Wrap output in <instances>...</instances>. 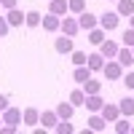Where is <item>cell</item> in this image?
<instances>
[{
  "mask_svg": "<svg viewBox=\"0 0 134 134\" xmlns=\"http://www.w3.org/2000/svg\"><path fill=\"white\" fill-rule=\"evenodd\" d=\"M131 131H134V126H131Z\"/></svg>",
  "mask_w": 134,
  "mask_h": 134,
  "instance_id": "f35d334b",
  "label": "cell"
},
{
  "mask_svg": "<svg viewBox=\"0 0 134 134\" xmlns=\"http://www.w3.org/2000/svg\"><path fill=\"white\" fill-rule=\"evenodd\" d=\"M121 81H124L126 88H131V91H134V72H124V78H121Z\"/></svg>",
  "mask_w": 134,
  "mask_h": 134,
  "instance_id": "4dcf8cb0",
  "label": "cell"
},
{
  "mask_svg": "<svg viewBox=\"0 0 134 134\" xmlns=\"http://www.w3.org/2000/svg\"><path fill=\"white\" fill-rule=\"evenodd\" d=\"M118 21H121L118 11H105V14L99 16V27H102L105 32H110V30H115V27H118Z\"/></svg>",
  "mask_w": 134,
  "mask_h": 134,
  "instance_id": "7a4b0ae2",
  "label": "cell"
},
{
  "mask_svg": "<svg viewBox=\"0 0 134 134\" xmlns=\"http://www.w3.org/2000/svg\"><path fill=\"white\" fill-rule=\"evenodd\" d=\"M115 11H118V16H131L134 14V0H118Z\"/></svg>",
  "mask_w": 134,
  "mask_h": 134,
  "instance_id": "ffe728a7",
  "label": "cell"
},
{
  "mask_svg": "<svg viewBox=\"0 0 134 134\" xmlns=\"http://www.w3.org/2000/svg\"><path fill=\"white\" fill-rule=\"evenodd\" d=\"M86 64H88V70H91V72H102V67H105V57H102V54H99V51H94V54H88V57H86Z\"/></svg>",
  "mask_w": 134,
  "mask_h": 134,
  "instance_id": "30bf717a",
  "label": "cell"
},
{
  "mask_svg": "<svg viewBox=\"0 0 134 134\" xmlns=\"http://www.w3.org/2000/svg\"><path fill=\"white\" fill-rule=\"evenodd\" d=\"M124 46H134V27H129V30H124Z\"/></svg>",
  "mask_w": 134,
  "mask_h": 134,
  "instance_id": "f1b7e54d",
  "label": "cell"
},
{
  "mask_svg": "<svg viewBox=\"0 0 134 134\" xmlns=\"http://www.w3.org/2000/svg\"><path fill=\"white\" fill-rule=\"evenodd\" d=\"M0 126H3V115H0Z\"/></svg>",
  "mask_w": 134,
  "mask_h": 134,
  "instance_id": "d590c367",
  "label": "cell"
},
{
  "mask_svg": "<svg viewBox=\"0 0 134 134\" xmlns=\"http://www.w3.org/2000/svg\"><path fill=\"white\" fill-rule=\"evenodd\" d=\"M115 59L121 62V67H131V64H134V54H131V48H129V46H124V48H118Z\"/></svg>",
  "mask_w": 134,
  "mask_h": 134,
  "instance_id": "7c38bea8",
  "label": "cell"
},
{
  "mask_svg": "<svg viewBox=\"0 0 134 134\" xmlns=\"http://www.w3.org/2000/svg\"><path fill=\"white\" fill-rule=\"evenodd\" d=\"M0 8H5V11L16 8V0H0Z\"/></svg>",
  "mask_w": 134,
  "mask_h": 134,
  "instance_id": "d6a6232c",
  "label": "cell"
},
{
  "mask_svg": "<svg viewBox=\"0 0 134 134\" xmlns=\"http://www.w3.org/2000/svg\"><path fill=\"white\" fill-rule=\"evenodd\" d=\"M57 121H59L57 110H43V113H40V124H43V129H54V126H57Z\"/></svg>",
  "mask_w": 134,
  "mask_h": 134,
  "instance_id": "8fae6325",
  "label": "cell"
},
{
  "mask_svg": "<svg viewBox=\"0 0 134 134\" xmlns=\"http://www.w3.org/2000/svg\"><path fill=\"white\" fill-rule=\"evenodd\" d=\"M118 110H121V115L131 118V115H134V97H124V99L118 102Z\"/></svg>",
  "mask_w": 134,
  "mask_h": 134,
  "instance_id": "e0dca14e",
  "label": "cell"
},
{
  "mask_svg": "<svg viewBox=\"0 0 134 134\" xmlns=\"http://www.w3.org/2000/svg\"><path fill=\"white\" fill-rule=\"evenodd\" d=\"M78 27L81 30H94V27H99V16H94V14H88V11H83V14H78Z\"/></svg>",
  "mask_w": 134,
  "mask_h": 134,
  "instance_id": "8992f818",
  "label": "cell"
},
{
  "mask_svg": "<svg viewBox=\"0 0 134 134\" xmlns=\"http://www.w3.org/2000/svg\"><path fill=\"white\" fill-rule=\"evenodd\" d=\"M54 110H57V115H59V118H72V113H75V105L70 102V99H67V102H59Z\"/></svg>",
  "mask_w": 134,
  "mask_h": 134,
  "instance_id": "2e32d148",
  "label": "cell"
},
{
  "mask_svg": "<svg viewBox=\"0 0 134 134\" xmlns=\"http://www.w3.org/2000/svg\"><path fill=\"white\" fill-rule=\"evenodd\" d=\"M129 27H134V14H131V16H129Z\"/></svg>",
  "mask_w": 134,
  "mask_h": 134,
  "instance_id": "e575fe53",
  "label": "cell"
},
{
  "mask_svg": "<svg viewBox=\"0 0 134 134\" xmlns=\"http://www.w3.org/2000/svg\"><path fill=\"white\" fill-rule=\"evenodd\" d=\"M5 107H8V97H5V94H0V113H3Z\"/></svg>",
  "mask_w": 134,
  "mask_h": 134,
  "instance_id": "836d02e7",
  "label": "cell"
},
{
  "mask_svg": "<svg viewBox=\"0 0 134 134\" xmlns=\"http://www.w3.org/2000/svg\"><path fill=\"white\" fill-rule=\"evenodd\" d=\"M5 21H8L11 27H21V21H24V14H21L19 8H11L8 14H5Z\"/></svg>",
  "mask_w": 134,
  "mask_h": 134,
  "instance_id": "ac0fdd59",
  "label": "cell"
},
{
  "mask_svg": "<svg viewBox=\"0 0 134 134\" xmlns=\"http://www.w3.org/2000/svg\"><path fill=\"white\" fill-rule=\"evenodd\" d=\"M67 11H70V14H83L86 11V0H67Z\"/></svg>",
  "mask_w": 134,
  "mask_h": 134,
  "instance_id": "cb8c5ba5",
  "label": "cell"
},
{
  "mask_svg": "<svg viewBox=\"0 0 134 134\" xmlns=\"http://www.w3.org/2000/svg\"><path fill=\"white\" fill-rule=\"evenodd\" d=\"M48 11L57 16H64L67 14V0H48Z\"/></svg>",
  "mask_w": 134,
  "mask_h": 134,
  "instance_id": "44dd1931",
  "label": "cell"
},
{
  "mask_svg": "<svg viewBox=\"0 0 134 134\" xmlns=\"http://www.w3.org/2000/svg\"><path fill=\"white\" fill-rule=\"evenodd\" d=\"M110 3H118V0H110Z\"/></svg>",
  "mask_w": 134,
  "mask_h": 134,
  "instance_id": "8d00e7d4",
  "label": "cell"
},
{
  "mask_svg": "<svg viewBox=\"0 0 134 134\" xmlns=\"http://www.w3.org/2000/svg\"><path fill=\"white\" fill-rule=\"evenodd\" d=\"M40 19H43V14H38V11H27V14H24V24L27 27H40Z\"/></svg>",
  "mask_w": 134,
  "mask_h": 134,
  "instance_id": "603a6c76",
  "label": "cell"
},
{
  "mask_svg": "<svg viewBox=\"0 0 134 134\" xmlns=\"http://www.w3.org/2000/svg\"><path fill=\"white\" fill-rule=\"evenodd\" d=\"M0 115H3V124L16 126V129H19V124H21V110H19V107H11V105H8Z\"/></svg>",
  "mask_w": 134,
  "mask_h": 134,
  "instance_id": "277c9868",
  "label": "cell"
},
{
  "mask_svg": "<svg viewBox=\"0 0 134 134\" xmlns=\"http://www.w3.org/2000/svg\"><path fill=\"white\" fill-rule=\"evenodd\" d=\"M131 54H134V46H131Z\"/></svg>",
  "mask_w": 134,
  "mask_h": 134,
  "instance_id": "74e56055",
  "label": "cell"
},
{
  "mask_svg": "<svg viewBox=\"0 0 134 134\" xmlns=\"http://www.w3.org/2000/svg\"><path fill=\"white\" fill-rule=\"evenodd\" d=\"M72 64L78 67V64H86V54L83 51H72Z\"/></svg>",
  "mask_w": 134,
  "mask_h": 134,
  "instance_id": "f546056e",
  "label": "cell"
},
{
  "mask_svg": "<svg viewBox=\"0 0 134 134\" xmlns=\"http://www.w3.org/2000/svg\"><path fill=\"white\" fill-rule=\"evenodd\" d=\"M21 124H24V126H32V129H35V126L40 124V110H38V107H27L24 113H21Z\"/></svg>",
  "mask_w": 134,
  "mask_h": 134,
  "instance_id": "ba28073f",
  "label": "cell"
},
{
  "mask_svg": "<svg viewBox=\"0 0 134 134\" xmlns=\"http://www.w3.org/2000/svg\"><path fill=\"white\" fill-rule=\"evenodd\" d=\"M86 124H88V131H102V129H105V118L99 115V113H91Z\"/></svg>",
  "mask_w": 134,
  "mask_h": 134,
  "instance_id": "d6986e66",
  "label": "cell"
},
{
  "mask_svg": "<svg viewBox=\"0 0 134 134\" xmlns=\"http://www.w3.org/2000/svg\"><path fill=\"white\" fill-rule=\"evenodd\" d=\"M54 48H57L59 54H72V38H70V35H62V38H57Z\"/></svg>",
  "mask_w": 134,
  "mask_h": 134,
  "instance_id": "9a60e30c",
  "label": "cell"
},
{
  "mask_svg": "<svg viewBox=\"0 0 134 134\" xmlns=\"http://www.w3.org/2000/svg\"><path fill=\"white\" fill-rule=\"evenodd\" d=\"M8 30H11V24L5 21V16H0V38H5V35H8Z\"/></svg>",
  "mask_w": 134,
  "mask_h": 134,
  "instance_id": "1f68e13d",
  "label": "cell"
},
{
  "mask_svg": "<svg viewBox=\"0 0 134 134\" xmlns=\"http://www.w3.org/2000/svg\"><path fill=\"white\" fill-rule=\"evenodd\" d=\"M59 30H62V35L75 38L78 32H81V27H78V16H64V19L59 21Z\"/></svg>",
  "mask_w": 134,
  "mask_h": 134,
  "instance_id": "3957f363",
  "label": "cell"
},
{
  "mask_svg": "<svg viewBox=\"0 0 134 134\" xmlns=\"http://www.w3.org/2000/svg\"><path fill=\"white\" fill-rule=\"evenodd\" d=\"M97 48H99V54H102L105 59H115V54H118V48H121V46H118L115 40H110V38H105V40L99 43Z\"/></svg>",
  "mask_w": 134,
  "mask_h": 134,
  "instance_id": "5b68a950",
  "label": "cell"
},
{
  "mask_svg": "<svg viewBox=\"0 0 134 134\" xmlns=\"http://www.w3.org/2000/svg\"><path fill=\"white\" fill-rule=\"evenodd\" d=\"M102 75L107 81H121V78H124V67H121L118 59H107L105 67H102Z\"/></svg>",
  "mask_w": 134,
  "mask_h": 134,
  "instance_id": "6da1fadb",
  "label": "cell"
},
{
  "mask_svg": "<svg viewBox=\"0 0 134 134\" xmlns=\"http://www.w3.org/2000/svg\"><path fill=\"white\" fill-rule=\"evenodd\" d=\"M67 99H70V102H72L75 107H81V105L86 102V94H83V88H72V91H70V97H67Z\"/></svg>",
  "mask_w": 134,
  "mask_h": 134,
  "instance_id": "4316f807",
  "label": "cell"
},
{
  "mask_svg": "<svg viewBox=\"0 0 134 134\" xmlns=\"http://www.w3.org/2000/svg\"><path fill=\"white\" fill-rule=\"evenodd\" d=\"M99 115L105 118V124H113V121H118V118H121V110H118V105L105 102V105H102V110H99Z\"/></svg>",
  "mask_w": 134,
  "mask_h": 134,
  "instance_id": "52a82bcc",
  "label": "cell"
},
{
  "mask_svg": "<svg viewBox=\"0 0 134 134\" xmlns=\"http://www.w3.org/2000/svg\"><path fill=\"white\" fill-rule=\"evenodd\" d=\"M99 91H102V83L94 81V78H88V81L83 83V94H99Z\"/></svg>",
  "mask_w": 134,
  "mask_h": 134,
  "instance_id": "484cf974",
  "label": "cell"
},
{
  "mask_svg": "<svg viewBox=\"0 0 134 134\" xmlns=\"http://www.w3.org/2000/svg\"><path fill=\"white\" fill-rule=\"evenodd\" d=\"M88 78H91V70H88V64H78L72 70V81L75 83H86Z\"/></svg>",
  "mask_w": 134,
  "mask_h": 134,
  "instance_id": "4fadbf2b",
  "label": "cell"
},
{
  "mask_svg": "<svg viewBox=\"0 0 134 134\" xmlns=\"http://www.w3.org/2000/svg\"><path fill=\"white\" fill-rule=\"evenodd\" d=\"M54 131H57V134H72L75 126L70 124V118H59V121H57V126H54Z\"/></svg>",
  "mask_w": 134,
  "mask_h": 134,
  "instance_id": "7402d4cb",
  "label": "cell"
},
{
  "mask_svg": "<svg viewBox=\"0 0 134 134\" xmlns=\"http://www.w3.org/2000/svg\"><path fill=\"white\" fill-rule=\"evenodd\" d=\"M88 40H91V46H99V43L105 40V30H102V27H94V30H88Z\"/></svg>",
  "mask_w": 134,
  "mask_h": 134,
  "instance_id": "d4e9b609",
  "label": "cell"
},
{
  "mask_svg": "<svg viewBox=\"0 0 134 134\" xmlns=\"http://www.w3.org/2000/svg\"><path fill=\"white\" fill-rule=\"evenodd\" d=\"M88 110H91V113H99V110H102V105H105V99L99 97V94H86V102H83Z\"/></svg>",
  "mask_w": 134,
  "mask_h": 134,
  "instance_id": "5bb4252c",
  "label": "cell"
},
{
  "mask_svg": "<svg viewBox=\"0 0 134 134\" xmlns=\"http://www.w3.org/2000/svg\"><path fill=\"white\" fill-rule=\"evenodd\" d=\"M59 21H62V16H57V14H43V19H40V24H43V30L46 32H57L59 30Z\"/></svg>",
  "mask_w": 134,
  "mask_h": 134,
  "instance_id": "9c48e42d",
  "label": "cell"
},
{
  "mask_svg": "<svg viewBox=\"0 0 134 134\" xmlns=\"http://www.w3.org/2000/svg\"><path fill=\"white\" fill-rule=\"evenodd\" d=\"M115 124V131L118 134H126V131H131V124H129V118L124 115V118H118V121H113Z\"/></svg>",
  "mask_w": 134,
  "mask_h": 134,
  "instance_id": "83f0119b",
  "label": "cell"
}]
</instances>
